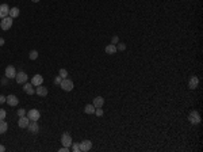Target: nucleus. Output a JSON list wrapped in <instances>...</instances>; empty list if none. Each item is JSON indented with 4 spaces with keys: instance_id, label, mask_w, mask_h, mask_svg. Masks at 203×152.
<instances>
[{
    "instance_id": "f257e3e1",
    "label": "nucleus",
    "mask_w": 203,
    "mask_h": 152,
    "mask_svg": "<svg viewBox=\"0 0 203 152\" xmlns=\"http://www.w3.org/2000/svg\"><path fill=\"white\" fill-rule=\"evenodd\" d=\"M60 87H61L64 91H72V90H73V81L65 77V79H62V80H61Z\"/></svg>"
},
{
    "instance_id": "f03ea898",
    "label": "nucleus",
    "mask_w": 203,
    "mask_h": 152,
    "mask_svg": "<svg viewBox=\"0 0 203 152\" xmlns=\"http://www.w3.org/2000/svg\"><path fill=\"white\" fill-rule=\"evenodd\" d=\"M11 26H12V18L11 16H5V18L1 19V22H0L1 30H8V29H11Z\"/></svg>"
},
{
    "instance_id": "7ed1b4c3",
    "label": "nucleus",
    "mask_w": 203,
    "mask_h": 152,
    "mask_svg": "<svg viewBox=\"0 0 203 152\" xmlns=\"http://www.w3.org/2000/svg\"><path fill=\"white\" fill-rule=\"evenodd\" d=\"M41 117V112L37 110V109H31L30 112L27 113V118L30 121H38Z\"/></svg>"
},
{
    "instance_id": "20e7f679",
    "label": "nucleus",
    "mask_w": 203,
    "mask_h": 152,
    "mask_svg": "<svg viewBox=\"0 0 203 152\" xmlns=\"http://www.w3.org/2000/svg\"><path fill=\"white\" fill-rule=\"evenodd\" d=\"M27 79H29V76H27L26 72H18L16 73V76H15V80H16V83H19V84H22V83H26Z\"/></svg>"
},
{
    "instance_id": "39448f33",
    "label": "nucleus",
    "mask_w": 203,
    "mask_h": 152,
    "mask_svg": "<svg viewBox=\"0 0 203 152\" xmlns=\"http://www.w3.org/2000/svg\"><path fill=\"white\" fill-rule=\"evenodd\" d=\"M61 143H62V145L64 147H71L72 145V137H71V134L69 133H64L61 136Z\"/></svg>"
},
{
    "instance_id": "423d86ee",
    "label": "nucleus",
    "mask_w": 203,
    "mask_h": 152,
    "mask_svg": "<svg viewBox=\"0 0 203 152\" xmlns=\"http://www.w3.org/2000/svg\"><path fill=\"white\" fill-rule=\"evenodd\" d=\"M188 120H190V122L191 124H199L200 122V116H199V113L198 112H191L190 113V116H188Z\"/></svg>"
},
{
    "instance_id": "0eeeda50",
    "label": "nucleus",
    "mask_w": 203,
    "mask_h": 152,
    "mask_svg": "<svg viewBox=\"0 0 203 152\" xmlns=\"http://www.w3.org/2000/svg\"><path fill=\"white\" fill-rule=\"evenodd\" d=\"M79 145H80V151L81 152H87L92 148V143H91L89 140H84V141H81Z\"/></svg>"
},
{
    "instance_id": "6e6552de",
    "label": "nucleus",
    "mask_w": 203,
    "mask_h": 152,
    "mask_svg": "<svg viewBox=\"0 0 203 152\" xmlns=\"http://www.w3.org/2000/svg\"><path fill=\"white\" fill-rule=\"evenodd\" d=\"M16 76V71H15V68L12 65H8V67L5 68V77L7 79H14Z\"/></svg>"
},
{
    "instance_id": "1a4fd4ad",
    "label": "nucleus",
    "mask_w": 203,
    "mask_h": 152,
    "mask_svg": "<svg viewBox=\"0 0 203 152\" xmlns=\"http://www.w3.org/2000/svg\"><path fill=\"white\" fill-rule=\"evenodd\" d=\"M5 102L8 103L10 106H18L19 99L15 95H8V97H5Z\"/></svg>"
},
{
    "instance_id": "9d476101",
    "label": "nucleus",
    "mask_w": 203,
    "mask_h": 152,
    "mask_svg": "<svg viewBox=\"0 0 203 152\" xmlns=\"http://www.w3.org/2000/svg\"><path fill=\"white\" fill-rule=\"evenodd\" d=\"M10 14V7L7 4H0V18L3 19L5 16H8Z\"/></svg>"
},
{
    "instance_id": "9b49d317",
    "label": "nucleus",
    "mask_w": 203,
    "mask_h": 152,
    "mask_svg": "<svg viewBox=\"0 0 203 152\" xmlns=\"http://www.w3.org/2000/svg\"><path fill=\"white\" fill-rule=\"evenodd\" d=\"M44 83V76L42 75H35L33 76V80H31V84L35 86V87H38V86H41Z\"/></svg>"
},
{
    "instance_id": "f8f14e48",
    "label": "nucleus",
    "mask_w": 203,
    "mask_h": 152,
    "mask_svg": "<svg viewBox=\"0 0 203 152\" xmlns=\"http://www.w3.org/2000/svg\"><path fill=\"white\" fill-rule=\"evenodd\" d=\"M29 124H30V120L27 118V117H19V120H18V125L19 128H27L29 126Z\"/></svg>"
},
{
    "instance_id": "ddd939ff",
    "label": "nucleus",
    "mask_w": 203,
    "mask_h": 152,
    "mask_svg": "<svg viewBox=\"0 0 203 152\" xmlns=\"http://www.w3.org/2000/svg\"><path fill=\"white\" fill-rule=\"evenodd\" d=\"M27 129L30 130L31 133H38V130H40V126L37 124V121H30V124L27 126Z\"/></svg>"
},
{
    "instance_id": "4468645a",
    "label": "nucleus",
    "mask_w": 203,
    "mask_h": 152,
    "mask_svg": "<svg viewBox=\"0 0 203 152\" xmlns=\"http://www.w3.org/2000/svg\"><path fill=\"white\" fill-rule=\"evenodd\" d=\"M198 84H199V79L196 77V76H192L190 79V81H188V87H190L191 90H195L196 87H198Z\"/></svg>"
},
{
    "instance_id": "2eb2a0df",
    "label": "nucleus",
    "mask_w": 203,
    "mask_h": 152,
    "mask_svg": "<svg viewBox=\"0 0 203 152\" xmlns=\"http://www.w3.org/2000/svg\"><path fill=\"white\" fill-rule=\"evenodd\" d=\"M35 92L40 95V97H46V95H48V88L41 84V86H38V87H37V91H35Z\"/></svg>"
},
{
    "instance_id": "dca6fc26",
    "label": "nucleus",
    "mask_w": 203,
    "mask_h": 152,
    "mask_svg": "<svg viewBox=\"0 0 203 152\" xmlns=\"http://www.w3.org/2000/svg\"><path fill=\"white\" fill-rule=\"evenodd\" d=\"M95 107H103V105H104V99L102 98V97H96V98L93 99V103H92Z\"/></svg>"
},
{
    "instance_id": "f3484780",
    "label": "nucleus",
    "mask_w": 203,
    "mask_h": 152,
    "mask_svg": "<svg viewBox=\"0 0 203 152\" xmlns=\"http://www.w3.org/2000/svg\"><path fill=\"white\" fill-rule=\"evenodd\" d=\"M23 90H25V92L29 95H33L35 91H34V88H33V84H30V83H25V87H23Z\"/></svg>"
},
{
    "instance_id": "a211bd4d",
    "label": "nucleus",
    "mask_w": 203,
    "mask_h": 152,
    "mask_svg": "<svg viewBox=\"0 0 203 152\" xmlns=\"http://www.w3.org/2000/svg\"><path fill=\"white\" fill-rule=\"evenodd\" d=\"M116 46H115L114 44H110L108 46H106V53L107 54H114V53H116Z\"/></svg>"
},
{
    "instance_id": "6ab92c4d",
    "label": "nucleus",
    "mask_w": 203,
    "mask_h": 152,
    "mask_svg": "<svg viewBox=\"0 0 203 152\" xmlns=\"http://www.w3.org/2000/svg\"><path fill=\"white\" fill-rule=\"evenodd\" d=\"M8 129V125H7V122L4 120H0V134H3L7 132Z\"/></svg>"
},
{
    "instance_id": "aec40b11",
    "label": "nucleus",
    "mask_w": 203,
    "mask_h": 152,
    "mask_svg": "<svg viewBox=\"0 0 203 152\" xmlns=\"http://www.w3.org/2000/svg\"><path fill=\"white\" fill-rule=\"evenodd\" d=\"M8 16H11V18H16V16H19V8L18 7H12V8L10 10Z\"/></svg>"
},
{
    "instance_id": "412c9836",
    "label": "nucleus",
    "mask_w": 203,
    "mask_h": 152,
    "mask_svg": "<svg viewBox=\"0 0 203 152\" xmlns=\"http://www.w3.org/2000/svg\"><path fill=\"white\" fill-rule=\"evenodd\" d=\"M95 106L93 105H87L85 106V109H84V112L87 113V114H95Z\"/></svg>"
},
{
    "instance_id": "4be33fe9",
    "label": "nucleus",
    "mask_w": 203,
    "mask_h": 152,
    "mask_svg": "<svg viewBox=\"0 0 203 152\" xmlns=\"http://www.w3.org/2000/svg\"><path fill=\"white\" fill-rule=\"evenodd\" d=\"M29 57H30V60H35V58L38 57V52H37V50H31L30 54H29Z\"/></svg>"
},
{
    "instance_id": "5701e85b",
    "label": "nucleus",
    "mask_w": 203,
    "mask_h": 152,
    "mask_svg": "<svg viewBox=\"0 0 203 152\" xmlns=\"http://www.w3.org/2000/svg\"><path fill=\"white\" fill-rule=\"evenodd\" d=\"M58 75L61 76L62 79H65L66 76H68V71H66V69H64V68H62V69H60V72H58Z\"/></svg>"
},
{
    "instance_id": "b1692460",
    "label": "nucleus",
    "mask_w": 203,
    "mask_h": 152,
    "mask_svg": "<svg viewBox=\"0 0 203 152\" xmlns=\"http://www.w3.org/2000/svg\"><path fill=\"white\" fill-rule=\"evenodd\" d=\"M95 114H96L97 117L103 116V110H102V107H96V109H95Z\"/></svg>"
},
{
    "instance_id": "393cba45",
    "label": "nucleus",
    "mask_w": 203,
    "mask_h": 152,
    "mask_svg": "<svg viewBox=\"0 0 203 152\" xmlns=\"http://www.w3.org/2000/svg\"><path fill=\"white\" fill-rule=\"evenodd\" d=\"M5 116H7L5 110H4V109H0V120H4Z\"/></svg>"
},
{
    "instance_id": "a878e982",
    "label": "nucleus",
    "mask_w": 203,
    "mask_h": 152,
    "mask_svg": "<svg viewBox=\"0 0 203 152\" xmlns=\"http://www.w3.org/2000/svg\"><path fill=\"white\" fill-rule=\"evenodd\" d=\"M25 114H26V112H25V109H19V110H18V116H19V117H23V116H25Z\"/></svg>"
},
{
    "instance_id": "bb28decb",
    "label": "nucleus",
    "mask_w": 203,
    "mask_h": 152,
    "mask_svg": "<svg viewBox=\"0 0 203 152\" xmlns=\"http://www.w3.org/2000/svg\"><path fill=\"white\" fill-rule=\"evenodd\" d=\"M61 80H62V77L60 75L57 76V77H56V80H54V83H56V84H60V83H61Z\"/></svg>"
},
{
    "instance_id": "cd10ccee",
    "label": "nucleus",
    "mask_w": 203,
    "mask_h": 152,
    "mask_svg": "<svg viewBox=\"0 0 203 152\" xmlns=\"http://www.w3.org/2000/svg\"><path fill=\"white\" fill-rule=\"evenodd\" d=\"M73 151H75V152L80 151V145H79V144H73Z\"/></svg>"
},
{
    "instance_id": "c85d7f7f",
    "label": "nucleus",
    "mask_w": 203,
    "mask_h": 152,
    "mask_svg": "<svg viewBox=\"0 0 203 152\" xmlns=\"http://www.w3.org/2000/svg\"><path fill=\"white\" fill-rule=\"evenodd\" d=\"M58 152H69V148H68V147H62V148L58 149Z\"/></svg>"
},
{
    "instance_id": "c756f323",
    "label": "nucleus",
    "mask_w": 203,
    "mask_h": 152,
    "mask_svg": "<svg viewBox=\"0 0 203 152\" xmlns=\"http://www.w3.org/2000/svg\"><path fill=\"white\" fill-rule=\"evenodd\" d=\"M116 49H119V50H125V49H126V45H125V44H119V46H118Z\"/></svg>"
},
{
    "instance_id": "7c9ffc66",
    "label": "nucleus",
    "mask_w": 203,
    "mask_h": 152,
    "mask_svg": "<svg viewBox=\"0 0 203 152\" xmlns=\"http://www.w3.org/2000/svg\"><path fill=\"white\" fill-rule=\"evenodd\" d=\"M4 102H5V97L0 95V105H1V103H4Z\"/></svg>"
},
{
    "instance_id": "2f4dec72",
    "label": "nucleus",
    "mask_w": 203,
    "mask_h": 152,
    "mask_svg": "<svg viewBox=\"0 0 203 152\" xmlns=\"http://www.w3.org/2000/svg\"><path fill=\"white\" fill-rule=\"evenodd\" d=\"M116 42H118V37H112V44H116Z\"/></svg>"
},
{
    "instance_id": "473e14b6",
    "label": "nucleus",
    "mask_w": 203,
    "mask_h": 152,
    "mask_svg": "<svg viewBox=\"0 0 203 152\" xmlns=\"http://www.w3.org/2000/svg\"><path fill=\"white\" fill-rule=\"evenodd\" d=\"M5 151V147L4 145H0V152H4Z\"/></svg>"
},
{
    "instance_id": "72a5a7b5",
    "label": "nucleus",
    "mask_w": 203,
    "mask_h": 152,
    "mask_svg": "<svg viewBox=\"0 0 203 152\" xmlns=\"http://www.w3.org/2000/svg\"><path fill=\"white\" fill-rule=\"evenodd\" d=\"M4 45V38H0V46H3Z\"/></svg>"
},
{
    "instance_id": "f704fd0d",
    "label": "nucleus",
    "mask_w": 203,
    "mask_h": 152,
    "mask_svg": "<svg viewBox=\"0 0 203 152\" xmlns=\"http://www.w3.org/2000/svg\"><path fill=\"white\" fill-rule=\"evenodd\" d=\"M31 1H34V3H38V1H40V0H31Z\"/></svg>"
}]
</instances>
